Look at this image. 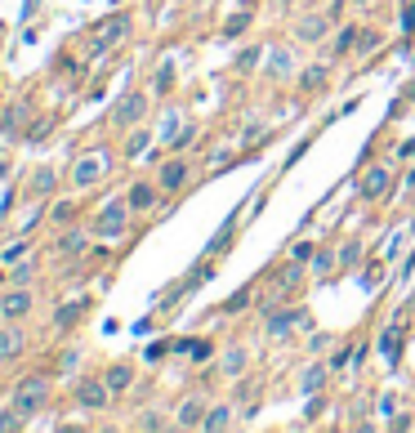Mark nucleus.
I'll use <instances>...</instances> for the list:
<instances>
[{"label": "nucleus", "instance_id": "1", "mask_svg": "<svg viewBox=\"0 0 415 433\" xmlns=\"http://www.w3.org/2000/svg\"><path fill=\"white\" fill-rule=\"evenodd\" d=\"M14 406L22 415H41L50 406V376H22L14 384Z\"/></svg>", "mask_w": 415, "mask_h": 433}, {"label": "nucleus", "instance_id": "2", "mask_svg": "<svg viewBox=\"0 0 415 433\" xmlns=\"http://www.w3.org/2000/svg\"><path fill=\"white\" fill-rule=\"evenodd\" d=\"M125 224H130V201H107L103 214H99V224H94V233L121 237V233H125Z\"/></svg>", "mask_w": 415, "mask_h": 433}, {"label": "nucleus", "instance_id": "3", "mask_svg": "<svg viewBox=\"0 0 415 433\" xmlns=\"http://www.w3.org/2000/svg\"><path fill=\"white\" fill-rule=\"evenodd\" d=\"M143 116H148V94H125V99L116 103L112 121H116V125H139Z\"/></svg>", "mask_w": 415, "mask_h": 433}, {"label": "nucleus", "instance_id": "4", "mask_svg": "<svg viewBox=\"0 0 415 433\" xmlns=\"http://www.w3.org/2000/svg\"><path fill=\"white\" fill-rule=\"evenodd\" d=\"M107 398H112V389H107V380H85L76 389V402L85 406V411H103Z\"/></svg>", "mask_w": 415, "mask_h": 433}, {"label": "nucleus", "instance_id": "5", "mask_svg": "<svg viewBox=\"0 0 415 433\" xmlns=\"http://www.w3.org/2000/svg\"><path fill=\"white\" fill-rule=\"evenodd\" d=\"M27 312H32V291H27V286H18V291L0 295V317H5V322L27 317Z\"/></svg>", "mask_w": 415, "mask_h": 433}, {"label": "nucleus", "instance_id": "6", "mask_svg": "<svg viewBox=\"0 0 415 433\" xmlns=\"http://www.w3.org/2000/svg\"><path fill=\"white\" fill-rule=\"evenodd\" d=\"M388 192V170L384 165H375V170L362 174V197H384Z\"/></svg>", "mask_w": 415, "mask_h": 433}, {"label": "nucleus", "instance_id": "7", "mask_svg": "<svg viewBox=\"0 0 415 433\" xmlns=\"http://www.w3.org/2000/svg\"><path fill=\"white\" fill-rule=\"evenodd\" d=\"M183 179H188V161H165L156 184H161L165 192H175V188H183Z\"/></svg>", "mask_w": 415, "mask_h": 433}, {"label": "nucleus", "instance_id": "8", "mask_svg": "<svg viewBox=\"0 0 415 433\" xmlns=\"http://www.w3.org/2000/svg\"><path fill=\"white\" fill-rule=\"evenodd\" d=\"M326 27H331V14H308L299 22V41H317V36H326Z\"/></svg>", "mask_w": 415, "mask_h": 433}, {"label": "nucleus", "instance_id": "9", "mask_svg": "<svg viewBox=\"0 0 415 433\" xmlns=\"http://www.w3.org/2000/svg\"><path fill=\"white\" fill-rule=\"evenodd\" d=\"M107 389H112V393H125L130 389V384H134V366H125V362H116V366H107Z\"/></svg>", "mask_w": 415, "mask_h": 433}, {"label": "nucleus", "instance_id": "10", "mask_svg": "<svg viewBox=\"0 0 415 433\" xmlns=\"http://www.w3.org/2000/svg\"><path fill=\"white\" fill-rule=\"evenodd\" d=\"M85 304H90V299H72V304H63V308L54 312V327H63V331L76 327V322L85 317Z\"/></svg>", "mask_w": 415, "mask_h": 433}, {"label": "nucleus", "instance_id": "11", "mask_svg": "<svg viewBox=\"0 0 415 433\" xmlns=\"http://www.w3.org/2000/svg\"><path fill=\"white\" fill-rule=\"evenodd\" d=\"M130 32V22L125 18H112V22H107V27H103V36H99V41H94V58H99L103 50H107V45H112V41H121V36H125Z\"/></svg>", "mask_w": 415, "mask_h": 433}, {"label": "nucleus", "instance_id": "12", "mask_svg": "<svg viewBox=\"0 0 415 433\" xmlns=\"http://www.w3.org/2000/svg\"><path fill=\"white\" fill-rule=\"evenodd\" d=\"M179 425H183V429H201V425H205V406H201L197 398H188V402L179 406Z\"/></svg>", "mask_w": 415, "mask_h": 433}, {"label": "nucleus", "instance_id": "13", "mask_svg": "<svg viewBox=\"0 0 415 433\" xmlns=\"http://www.w3.org/2000/svg\"><path fill=\"white\" fill-rule=\"evenodd\" d=\"M125 201H130V210H152L156 206V188L152 184H134Z\"/></svg>", "mask_w": 415, "mask_h": 433}, {"label": "nucleus", "instance_id": "14", "mask_svg": "<svg viewBox=\"0 0 415 433\" xmlns=\"http://www.w3.org/2000/svg\"><path fill=\"white\" fill-rule=\"evenodd\" d=\"M22 344H27V335L22 331H0V362H5V357H14V353H22Z\"/></svg>", "mask_w": 415, "mask_h": 433}, {"label": "nucleus", "instance_id": "15", "mask_svg": "<svg viewBox=\"0 0 415 433\" xmlns=\"http://www.w3.org/2000/svg\"><path fill=\"white\" fill-rule=\"evenodd\" d=\"M326 76H331V67H326V63H317V67H308V71H304V76H299V90L317 94V90L326 85Z\"/></svg>", "mask_w": 415, "mask_h": 433}, {"label": "nucleus", "instance_id": "16", "mask_svg": "<svg viewBox=\"0 0 415 433\" xmlns=\"http://www.w3.org/2000/svg\"><path fill=\"white\" fill-rule=\"evenodd\" d=\"M290 327H299V308H290V312H282V317H273V322H268V335H273V340H282Z\"/></svg>", "mask_w": 415, "mask_h": 433}, {"label": "nucleus", "instance_id": "17", "mask_svg": "<svg viewBox=\"0 0 415 433\" xmlns=\"http://www.w3.org/2000/svg\"><path fill=\"white\" fill-rule=\"evenodd\" d=\"M99 179V156H81V165H76V184H94Z\"/></svg>", "mask_w": 415, "mask_h": 433}, {"label": "nucleus", "instance_id": "18", "mask_svg": "<svg viewBox=\"0 0 415 433\" xmlns=\"http://www.w3.org/2000/svg\"><path fill=\"white\" fill-rule=\"evenodd\" d=\"M22 121H27V103H22V107H9V112H5V135H18Z\"/></svg>", "mask_w": 415, "mask_h": 433}, {"label": "nucleus", "instance_id": "19", "mask_svg": "<svg viewBox=\"0 0 415 433\" xmlns=\"http://www.w3.org/2000/svg\"><path fill=\"white\" fill-rule=\"evenodd\" d=\"M326 384V366H308L304 371V393H317Z\"/></svg>", "mask_w": 415, "mask_h": 433}, {"label": "nucleus", "instance_id": "20", "mask_svg": "<svg viewBox=\"0 0 415 433\" xmlns=\"http://www.w3.org/2000/svg\"><path fill=\"white\" fill-rule=\"evenodd\" d=\"M397 340H402L397 327H388V331H384V340H380V348H384V357H388V362H397Z\"/></svg>", "mask_w": 415, "mask_h": 433}, {"label": "nucleus", "instance_id": "21", "mask_svg": "<svg viewBox=\"0 0 415 433\" xmlns=\"http://www.w3.org/2000/svg\"><path fill=\"white\" fill-rule=\"evenodd\" d=\"M228 420H233V411H228V406H215V411L205 415V425H201V429H224Z\"/></svg>", "mask_w": 415, "mask_h": 433}, {"label": "nucleus", "instance_id": "22", "mask_svg": "<svg viewBox=\"0 0 415 433\" xmlns=\"http://www.w3.org/2000/svg\"><path fill=\"white\" fill-rule=\"evenodd\" d=\"M358 36H362L358 27H344V32H339V41H335V54H348L353 45H358Z\"/></svg>", "mask_w": 415, "mask_h": 433}, {"label": "nucleus", "instance_id": "23", "mask_svg": "<svg viewBox=\"0 0 415 433\" xmlns=\"http://www.w3.org/2000/svg\"><path fill=\"white\" fill-rule=\"evenodd\" d=\"M9 273H14V282H18V286H27V282H32V273H36V263H32V259H18Z\"/></svg>", "mask_w": 415, "mask_h": 433}, {"label": "nucleus", "instance_id": "24", "mask_svg": "<svg viewBox=\"0 0 415 433\" xmlns=\"http://www.w3.org/2000/svg\"><path fill=\"white\" fill-rule=\"evenodd\" d=\"M358 259H362V242H348L344 250H339V263H344V268H353Z\"/></svg>", "mask_w": 415, "mask_h": 433}, {"label": "nucleus", "instance_id": "25", "mask_svg": "<svg viewBox=\"0 0 415 433\" xmlns=\"http://www.w3.org/2000/svg\"><path fill=\"white\" fill-rule=\"evenodd\" d=\"M241 366H246V353H241V348H233V353L224 357V371H228V376H237Z\"/></svg>", "mask_w": 415, "mask_h": 433}, {"label": "nucleus", "instance_id": "26", "mask_svg": "<svg viewBox=\"0 0 415 433\" xmlns=\"http://www.w3.org/2000/svg\"><path fill=\"white\" fill-rule=\"evenodd\" d=\"M22 255H27V237H22V242H9V246H5V263H18Z\"/></svg>", "mask_w": 415, "mask_h": 433}, {"label": "nucleus", "instance_id": "27", "mask_svg": "<svg viewBox=\"0 0 415 433\" xmlns=\"http://www.w3.org/2000/svg\"><path fill=\"white\" fill-rule=\"evenodd\" d=\"M85 246H90V242H85V233H72V237H63V250H67V255H81Z\"/></svg>", "mask_w": 415, "mask_h": 433}, {"label": "nucleus", "instance_id": "28", "mask_svg": "<svg viewBox=\"0 0 415 433\" xmlns=\"http://www.w3.org/2000/svg\"><path fill=\"white\" fill-rule=\"evenodd\" d=\"M358 45H362V54L380 50V32H362V36H358Z\"/></svg>", "mask_w": 415, "mask_h": 433}, {"label": "nucleus", "instance_id": "29", "mask_svg": "<svg viewBox=\"0 0 415 433\" xmlns=\"http://www.w3.org/2000/svg\"><path fill=\"white\" fill-rule=\"evenodd\" d=\"M148 139H152V135H148V130H139V135H134V139H130V148H125V152H130V156H139L143 148H148Z\"/></svg>", "mask_w": 415, "mask_h": 433}, {"label": "nucleus", "instance_id": "30", "mask_svg": "<svg viewBox=\"0 0 415 433\" xmlns=\"http://www.w3.org/2000/svg\"><path fill=\"white\" fill-rule=\"evenodd\" d=\"M246 27H250V14H237L233 22H228V36H241Z\"/></svg>", "mask_w": 415, "mask_h": 433}, {"label": "nucleus", "instance_id": "31", "mask_svg": "<svg viewBox=\"0 0 415 433\" xmlns=\"http://www.w3.org/2000/svg\"><path fill=\"white\" fill-rule=\"evenodd\" d=\"M246 304H250V291H237L233 299H228V312H241Z\"/></svg>", "mask_w": 415, "mask_h": 433}, {"label": "nucleus", "instance_id": "32", "mask_svg": "<svg viewBox=\"0 0 415 433\" xmlns=\"http://www.w3.org/2000/svg\"><path fill=\"white\" fill-rule=\"evenodd\" d=\"M224 246H233V228H224V233H219L215 242H210V250H215V255H219V250H224Z\"/></svg>", "mask_w": 415, "mask_h": 433}, {"label": "nucleus", "instance_id": "33", "mask_svg": "<svg viewBox=\"0 0 415 433\" xmlns=\"http://www.w3.org/2000/svg\"><path fill=\"white\" fill-rule=\"evenodd\" d=\"M36 192H45V188H54V174L50 170H36V184H32Z\"/></svg>", "mask_w": 415, "mask_h": 433}, {"label": "nucleus", "instance_id": "34", "mask_svg": "<svg viewBox=\"0 0 415 433\" xmlns=\"http://www.w3.org/2000/svg\"><path fill=\"white\" fill-rule=\"evenodd\" d=\"M402 32H407V36L415 32V5H407V9H402Z\"/></svg>", "mask_w": 415, "mask_h": 433}, {"label": "nucleus", "instance_id": "35", "mask_svg": "<svg viewBox=\"0 0 415 433\" xmlns=\"http://www.w3.org/2000/svg\"><path fill=\"white\" fill-rule=\"evenodd\" d=\"M402 156H415V139H411V143H402Z\"/></svg>", "mask_w": 415, "mask_h": 433}, {"label": "nucleus", "instance_id": "36", "mask_svg": "<svg viewBox=\"0 0 415 433\" xmlns=\"http://www.w3.org/2000/svg\"><path fill=\"white\" fill-rule=\"evenodd\" d=\"M0 179H5V161H0Z\"/></svg>", "mask_w": 415, "mask_h": 433}, {"label": "nucleus", "instance_id": "37", "mask_svg": "<svg viewBox=\"0 0 415 433\" xmlns=\"http://www.w3.org/2000/svg\"><path fill=\"white\" fill-rule=\"evenodd\" d=\"M358 5H366V0H358Z\"/></svg>", "mask_w": 415, "mask_h": 433}]
</instances>
